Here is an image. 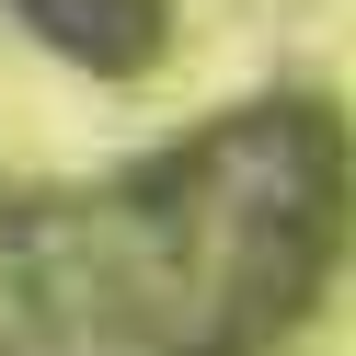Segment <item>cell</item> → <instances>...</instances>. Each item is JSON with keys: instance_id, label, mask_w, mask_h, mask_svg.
<instances>
[{"instance_id": "1", "label": "cell", "mask_w": 356, "mask_h": 356, "mask_svg": "<svg viewBox=\"0 0 356 356\" xmlns=\"http://www.w3.org/2000/svg\"><path fill=\"white\" fill-rule=\"evenodd\" d=\"M345 161L276 104L115 195H0V356H253L333 276Z\"/></svg>"}]
</instances>
